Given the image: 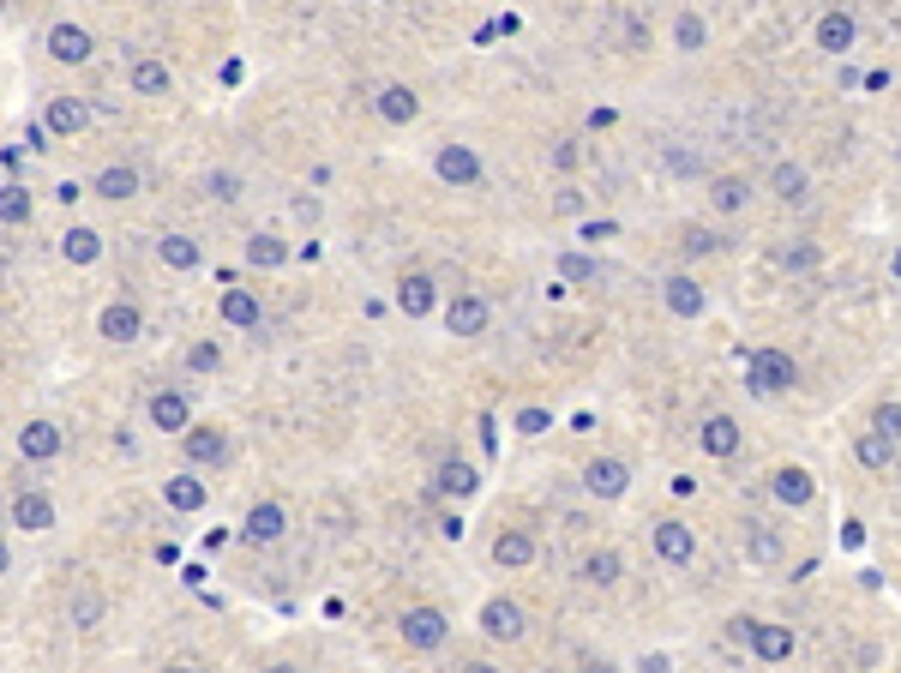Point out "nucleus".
<instances>
[{"instance_id":"b1692460","label":"nucleus","mask_w":901,"mask_h":673,"mask_svg":"<svg viewBox=\"0 0 901 673\" xmlns=\"http://www.w3.org/2000/svg\"><path fill=\"white\" fill-rule=\"evenodd\" d=\"M703 289L691 283V277H668V313L673 319H703Z\"/></svg>"},{"instance_id":"8fccbe9b","label":"nucleus","mask_w":901,"mask_h":673,"mask_svg":"<svg viewBox=\"0 0 901 673\" xmlns=\"http://www.w3.org/2000/svg\"><path fill=\"white\" fill-rule=\"evenodd\" d=\"M668 163L680 168V175H697V156H685V151H668Z\"/></svg>"},{"instance_id":"49530a36","label":"nucleus","mask_w":901,"mask_h":673,"mask_svg":"<svg viewBox=\"0 0 901 673\" xmlns=\"http://www.w3.org/2000/svg\"><path fill=\"white\" fill-rule=\"evenodd\" d=\"M721 246V234H709V229H685V253H715Z\"/></svg>"},{"instance_id":"72a5a7b5","label":"nucleus","mask_w":901,"mask_h":673,"mask_svg":"<svg viewBox=\"0 0 901 673\" xmlns=\"http://www.w3.org/2000/svg\"><path fill=\"white\" fill-rule=\"evenodd\" d=\"M61 253H66L73 265H90L97 253H103V234H97V229H66V234H61Z\"/></svg>"},{"instance_id":"c9c22d12","label":"nucleus","mask_w":901,"mask_h":673,"mask_svg":"<svg viewBox=\"0 0 901 673\" xmlns=\"http://www.w3.org/2000/svg\"><path fill=\"white\" fill-rule=\"evenodd\" d=\"M0 223H7V229H25L30 223V193L18 181H7V193H0Z\"/></svg>"},{"instance_id":"a878e982","label":"nucleus","mask_w":901,"mask_h":673,"mask_svg":"<svg viewBox=\"0 0 901 673\" xmlns=\"http://www.w3.org/2000/svg\"><path fill=\"white\" fill-rule=\"evenodd\" d=\"M156 259H163L168 271H199L205 253H199V241H187V234H163V241H156Z\"/></svg>"},{"instance_id":"5701e85b","label":"nucleus","mask_w":901,"mask_h":673,"mask_svg":"<svg viewBox=\"0 0 901 673\" xmlns=\"http://www.w3.org/2000/svg\"><path fill=\"white\" fill-rule=\"evenodd\" d=\"M168 91H175V73L163 61H151V54L132 61V97H168Z\"/></svg>"},{"instance_id":"dca6fc26","label":"nucleus","mask_w":901,"mask_h":673,"mask_svg":"<svg viewBox=\"0 0 901 673\" xmlns=\"http://www.w3.org/2000/svg\"><path fill=\"white\" fill-rule=\"evenodd\" d=\"M373 109H379V120H391V127H409V120L421 115V97H415L409 85H385V91L373 97Z\"/></svg>"},{"instance_id":"f03ea898","label":"nucleus","mask_w":901,"mask_h":673,"mask_svg":"<svg viewBox=\"0 0 901 673\" xmlns=\"http://www.w3.org/2000/svg\"><path fill=\"white\" fill-rule=\"evenodd\" d=\"M397 632H403V644H409V649H439L451 637V620L439 608H409L397 620Z\"/></svg>"},{"instance_id":"2eb2a0df","label":"nucleus","mask_w":901,"mask_h":673,"mask_svg":"<svg viewBox=\"0 0 901 673\" xmlns=\"http://www.w3.org/2000/svg\"><path fill=\"white\" fill-rule=\"evenodd\" d=\"M151 428L156 433H187V428H193V409H187V397H180V391H156V397H151Z\"/></svg>"},{"instance_id":"603ef678","label":"nucleus","mask_w":901,"mask_h":673,"mask_svg":"<svg viewBox=\"0 0 901 673\" xmlns=\"http://www.w3.org/2000/svg\"><path fill=\"white\" fill-rule=\"evenodd\" d=\"M163 673H199V668H193V661H168Z\"/></svg>"},{"instance_id":"6e6552de","label":"nucleus","mask_w":901,"mask_h":673,"mask_svg":"<svg viewBox=\"0 0 901 673\" xmlns=\"http://www.w3.org/2000/svg\"><path fill=\"white\" fill-rule=\"evenodd\" d=\"M180 452H187V464H223L229 457V433L211 421V428H187L180 433Z\"/></svg>"},{"instance_id":"864d4df0","label":"nucleus","mask_w":901,"mask_h":673,"mask_svg":"<svg viewBox=\"0 0 901 673\" xmlns=\"http://www.w3.org/2000/svg\"><path fill=\"white\" fill-rule=\"evenodd\" d=\"M265 673H301V668H295V661H270Z\"/></svg>"},{"instance_id":"7ed1b4c3","label":"nucleus","mask_w":901,"mask_h":673,"mask_svg":"<svg viewBox=\"0 0 901 673\" xmlns=\"http://www.w3.org/2000/svg\"><path fill=\"white\" fill-rule=\"evenodd\" d=\"M241 535H246V542H253V547H277V542H283V535H289V518H283V505H277V499H258L253 511H246Z\"/></svg>"},{"instance_id":"4be33fe9","label":"nucleus","mask_w":901,"mask_h":673,"mask_svg":"<svg viewBox=\"0 0 901 673\" xmlns=\"http://www.w3.org/2000/svg\"><path fill=\"white\" fill-rule=\"evenodd\" d=\"M433 487L451 493V499H469V493L481 487V475H475V464H464V457H445V464H439V475H433Z\"/></svg>"},{"instance_id":"4d7b16f0","label":"nucleus","mask_w":901,"mask_h":673,"mask_svg":"<svg viewBox=\"0 0 901 673\" xmlns=\"http://www.w3.org/2000/svg\"><path fill=\"white\" fill-rule=\"evenodd\" d=\"M589 673H613V668H607V661H601V668H589Z\"/></svg>"},{"instance_id":"c756f323","label":"nucleus","mask_w":901,"mask_h":673,"mask_svg":"<svg viewBox=\"0 0 901 673\" xmlns=\"http://www.w3.org/2000/svg\"><path fill=\"white\" fill-rule=\"evenodd\" d=\"M751 649H758V661H787L794 656V632H787V625H758V632H751Z\"/></svg>"},{"instance_id":"3c124183","label":"nucleus","mask_w":901,"mask_h":673,"mask_svg":"<svg viewBox=\"0 0 901 673\" xmlns=\"http://www.w3.org/2000/svg\"><path fill=\"white\" fill-rule=\"evenodd\" d=\"M637 673H673V668H668V656H644L637 661Z\"/></svg>"},{"instance_id":"7c9ffc66","label":"nucleus","mask_w":901,"mask_h":673,"mask_svg":"<svg viewBox=\"0 0 901 673\" xmlns=\"http://www.w3.org/2000/svg\"><path fill=\"white\" fill-rule=\"evenodd\" d=\"M397 307L409 313V319H427V313H433V283H427V277H403L397 283Z\"/></svg>"},{"instance_id":"c85d7f7f","label":"nucleus","mask_w":901,"mask_h":673,"mask_svg":"<svg viewBox=\"0 0 901 673\" xmlns=\"http://www.w3.org/2000/svg\"><path fill=\"white\" fill-rule=\"evenodd\" d=\"M853 457H860L865 469H889L896 464V440H889V433H860V440H853Z\"/></svg>"},{"instance_id":"4c0bfd02","label":"nucleus","mask_w":901,"mask_h":673,"mask_svg":"<svg viewBox=\"0 0 901 673\" xmlns=\"http://www.w3.org/2000/svg\"><path fill=\"white\" fill-rule=\"evenodd\" d=\"M583 583H595V589L619 583V554H613V547H601V554H589V559H583Z\"/></svg>"},{"instance_id":"9d476101","label":"nucleus","mask_w":901,"mask_h":673,"mask_svg":"<svg viewBox=\"0 0 901 673\" xmlns=\"http://www.w3.org/2000/svg\"><path fill=\"white\" fill-rule=\"evenodd\" d=\"M656 554L668 559V566H685V559L697 554V530H691V523H680V518L656 523Z\"/></svg>"},{"instance_id":"0eeeda50","label":"nucleus","mask_w":901,"mask_h":673,"mask_svg":"<svg viewBox=\"0 0 901 673\" xmlns=\"http://www.w3.org/2000/svg\"><path fill=\"white\" fill-rule=\"evenodd\" d=\"M487 319H493V307L481 295H457L445 307V331L451 336H481V331H487Z\"/></svg>"},{"instance_id":"ddd939ff","label":"nucleus","mask_w":901,"mask_h":673,"mask_svg":"<svg viewBox=\"0 0 901 673\" xmlns=\"http://www.w3.org/2000/svg\"><path fill=\"white\" fill-rule=\"evenodd\" d=\"M97 331H103L109 343H132V336L144 331V313L132 307V301H109V307H103V319H97Z\"/></svg>"},{"instance_id":"cd10ccee","label":"nucleus","mask_w":901,"mask_h":673,"mask_svg":"<svg viewBox=\"0 0 901 673\" xmlns=\"http://www.w3.org/2000/svg\"><path fill=\"white\" fill-rule=\"evenodd\" d=\"M746 559L751 566H775V559H782V535H775L770 523H746Z\"/></svg>"},{"instance_id":"f257e3e1","label":"nucleus","mask_w":901,"mask_h":673,"mask_svg":"<svg viewBox=\"0 0 901 673\" xmlns=\"http://www.w3.org/2000/svg\"><path fill=\"white\" fill-rule=\"evenodd\" d=\"M794 379H799L794 355H782V350H751V355H746V385L758 391V397H775V391H794Z\"/></svg>"},{"instance_id":"58836bf2","label":"nucleus","mask_w":901,"mask_h":673,"mask_svg":"<svg viewBox=\"0 0 901 673\" xmlns=\"http://www.w3.org/2000/svg\"><path fill=\"white\" fill-rule=\"evenodd\" d=\"M673 42H680V54H697L709 42V25L697 13H680V25H673Z\"/></svg>"},{"instance_id":"37998d69","label":"nucleus","mask_w":901,"mask_h":673,"mask_svg":"<svg viewBox=\"0 0 901 673\" xmlns=\"http://www.w3.org/2000/svg\"><path fill=\"white\" fill-rule=\"evenodd\" d=\"M211 199H223V205H234V199H241V181H234V175H229V168H217V175H211Z\"/></svg>"},{"instance_id":"4468645a","label":"nucleus","mask_w":901,"mask_h":673,"mask_svg":"<svg viewBox=\"0 0 901 673\" xmlns=\"http://www.w3.org/2000/svg\"><path fill=\"white\" fill-rule=\"evenodd\" d=\"M853 37H860V25H853V13H841V7H829V13L817 18V49L824 54H848Z\"/></svg>"},{"instance_id":"5fc2aeb1","label":"nucleus","mask_w":901,"mask_h":673,"mask_svg":"<svg viewBox=\"0 0 901 673\" xmlns=\"http://www.w3.org/2000/svg\"><path fill=\"white\" fill-rule=\"evenodd\" d=\"M889 277H896V283H901V246H896V253H889Z\"/></svg>"},{"instance_id":"aec40b11","label":"nucleus","mask_w":901,"mask_h":673,"mask_svg":"<svg viewBox=\"0 0 901 673\" xmlns=\"http://www.w3.org/2000/svg\"><path fill=\"white\" fill-rule=\"evenodd\" d=\"M529 559H535V535H523V530H499V535H493V566L523 571Z\"/></svg>"},{"instance_id":"a211bd4d","label":"nucleus","mask_w":901,"mask_h":673,"mask_svg":"<svg viewBox=\"0 0 901 673\" xmlns=\"http://www.w3.org/2000/svg\"><path fill=\"white\" fill-rule=\"evenodd\" d=\"M18 452H25L30 464H49V457L61 452V428H54V421H25V428H18Z\"/></svg>"},{"instance_id":"473e14b6","label":"nucleus","mask_w":901,"mask_h":673,"mask_svg":"<svg viewBox=\"0 0 901 673\" xmlns=\"http://www.w3.org/2000/svg\"><path fill=\"white\" fill-rule=\"evenodd\" d=\"M283 259H289V246L277 241V234H265V229H258L253 241H246V265H258V271H277Z\"/></svg>"},{"instance_id":"f3484780","label":"nucleus","mask_w":901,"mask_h":673,"mask_svg":"<svg viewBox=\"0 0 901 673\" xmlns=\"http://www.w3.org/2000/svg\"><path fill=\"white\" fill-rule=\"evenodd\" d=\"M697 445H703L709 457H734L739 452V421L734 415H709L703 428H697Z\"/></svg>"},{"instance_id":"412c9836","label":"nucleus","mask_w":901,"mask_h":673,"mask_svg":"<svg viewBox=\"0 0 901 673\" xmlns=\"http://www.w3.org/2000/svg\"><path fill=\"white\" fill-rule=\"evenodd\" d=\"M90 193H97V199H115V205H120V199L139 193V168H132V163H109L103 175L90 181Z\"/></svg>"},{"instance_id":"a19ab883","label":"nucleus","mask_w":901,"mask_h":673,"mask_svg":"<svg viewBox=\"0 0 901 673\" xmlns=\"http://www.w3.org/2000/svg\"><path fill=\"white\" fill-rule=\"evenodd\" d=\"M97 620H103V596H90V589H85V596H73V625H78V632H90Z\"/></svg>"},{"instance_id":"9b49d317","label":"nucleus","mask_w":901,"mask_h":673,"mask_svg":"<svg viewBox=\"0 0 901 673\" xmlns=\"http://www.w3.org/2000/svg\"><path fill=\"white\" fill-rule=\"evenodd\" d=\"M770 493H775L782 505H794V511H799V505H811V499H817V481H811L799 464H782V469L770 475Z\"/></svg>"},{"instance_id":"39448f33","label":"nucleus","mask_w":901,"mask_h":673,"mask_svg":"<svg viewBox=\"0 0 901 673\" xmlns=\"http://www.w3.org/2000/svg\"><path fill=\"white\" fill-rule=\"evenodd\" d=\"M433 168H439V181H451V187H481V156L469 144H439Z\"/></svg>"},{"instance_id":"f8f14e48","label":"nucleus","mask_w":901,"mask_h":673,"mask_svg":"<svg viewBox=\"0 0 901 673\" xmlns=\"http://www.w3.org/2000/svg\"><path fill=\"white\" fill-rule=\"evenodd\" d=\"M13 530H25V535L54 530V499L49 493H18L13 499Z\"/></svg>"},{"instance_id":"20e7f679","label":"nucleus","mask_w":901,"mask_h":673,"mask_svg":"<svg viewBox=\"0 0 901 673\" xmlns=\"http://www.w3.org/2000/svg\"><path fill=\"white\" fill-rule=\"evenodd\" d=\"M583 487H589L595 499H625L631 469L619 464V457H589V464H583Z\"/></svg>"},{"instance_id":"a18cd8bd","label":"nucleus","mask_w":901,"mask_h":673,"mask_svg":"<svg viewBox=\"0 0 901 673\" xmlns=\"http://www.w3.org/2000/svg\"><path fill=\"white\" fill-rule=\"evenodd\" d=\"M782 265H787V271H811V265H817V246H787Z\"/></svg>"},{"instance_id":"ea45409f","label":"nucleus","mask_w":901,"mask_h":673,"mask_svg":"<svg viewBox=\"0 0 901 673\" xmlns=\"http://www.w3.org/2000/svg\"><path fill=\"white\" fill-rule=\"evenodd\" d=\"M187 367H193V373H217V367H223V350L205 336V343H193V350H187Z\"/></svg>"},{"instance_id":"de8ad7c7","label":"nucleus","mask_w":901,"mask_h":673,"mask_svg":"<svg viewBox=\"0 0 901 673\" xmlns=\"http://www.w3.org/2000/svg\"><path fill=\"white\" fill-rule=\"evenodd\" d=\"M578 156H583V151H578L571 139H566V144H554V168H578Z\"/></svg>"},{"instance_id":"393cba45","label":"nucleus","mask_w":901,"mask_h":673,"mask_svg":"<svg viewBox=\"0 0 901 673\" xmlns=\"http://www.w3.org/2000/svg\"><path fill=\"white\" fill-rule=\"evenodd\" d=\"M163 499H168V511H205V481L199 475H168Z\"/></svg>"},{"instance_id":"423d86ee","label":"nucleus","mask_w":901,"mask_h":673,"mask_svg":"<svg viewBox=\"0 0 901 673\" xmlns=\"http://www.w3.org/2000/svg\"><path fill=\"white\" fill-rule=\"evenodd\" d=\"M481 632H487L493 644H517V637H523V608L505 601V596H493L487 608H481Z\"/></svg>"},{"instance_id":"e433bc0d","label":"nucleus","mask_w":901,"mask_h":673,"mask_svg":"<svg viewBox=\"0 0 901 673\" xmlns=\"http://www.w3.org/2000/svg\"><path fill=\"white\" fill-rule=\"evenodd\" d=\"M554 271H559V283H595V277H601V265H595L589 253H559Z\"/></svg>"},{"instance_id":"c03bdc74","label":"nucleus","mask_w":901,"mask_h":673,"mask_svg":"<svg viewBox=\"0 0 901 673\" xmlns=\"http://www.w3.org/2000/svg\"><path fill=\"white\" fill-rule=\"evenodd\" d=\"M547 428H554V415H547V409H523V415H517V433H529V440H535V433H547Z\"/></svg>"},{"instance_id":"1a4fd4ad","label":"nucleus","mask_w":901,"mask_h":673,"mask_svg":"<svg viewBox=\"0 0 901 673\" xmlns=\"http://www.w3.org/2000/svg\"><path fill=\"white\" fill-rule=\"evenodd\" d=\"M42 127H49L54 139H78V132L90 127V109L78 103V97H49V115H42Z\"/></svg>"},{"instance_id":"09e8293b","label":"nucleus","mask_w":901,"mask_h":673,"mask_svg":"<svg viewBox=\"0 0 901 673\" xmlns=\"http://www.w3.org/2000/svg\"><path fill=\"white\" fill-rule=\"evenodd\" d=\"M25 144L30 151H49V127H25Z\"/></svg>"},{"instance_id":"bb28decb","label":"nucleus","mask_w":901,"mask_h":673,"mask_svg":"<svg viewBox=\"0 0 901 673\" xmlns=\"http://www.w3.org/2000/svg\"><path fill=\"white\" fill-rule=\"evenodd\" d=\"M805 187H811V175L799 163H775L770 168V193L782 199V205H799V199H805Z\"/></svg>"},{"instance_id":"6ab92c4d","label":"nucleus","mask_w":901,"mask_h":673,"mask_svg":"<svg viewBox=\"0 0 901 673\" xmlns=\"http://www.w3.org/2000/svg\"><path fill=\"white\" fill-rule=\"evenodd\" d=\"M49 54H54L61 66H85V61H90V30L54 25V30H49Z\"/></svg>"},{"instance_id":"79ce46f5","label":"nucleus","mask_w":901,"mask_h":673,"mask_svg":"<svg viewBox=\"0 0 901 673\" xmlns=\"http://www.w3.org/2000/svg\"><path fill=\"white\" fill-rule=\"evenodd\" d=\"M872 428H877V433H889V440H901V403H877Z\"/></svg>"},{"instance_id":"f704fd0d","label":"nucleus","mask_w":901,"mask_h":673,"mask_svg":"<svg viewBox=\"0 0 901 673\" xmlns=\"http://www.w3.org/2000/svg\"><path fill=\"white\" fill-rule=\"evenodd\" d=\"M223 319L241 325V331L246 325H258V295L253 289H229V295H223Z\"/></svg>"},{"instance_id":"6e6d98bb","label":"nucleus","mask_w":901,"mask_h":673,"mask_svg":"<svg viewBox=\"0 0 901 673\" xmlns=\"http://www.w3.org/2000/svg\"><path fill=\"white\" fill-rule=\"evenodd\" d=\"M464 673H499V668H493V661H469Z\"/></svg>"},{"instance_id":"2f4dec72","label":"nucleus","mask_w":901,"mask_h":673,"mask_svg":"<svg viewBox=\"0 0 901 673\" xmlns=\"http://www.w3.org/2000/svg\"><path fill=\"white\" fill-rule=\"evenodd\" d=\"M746 199H751V187L739 181V175H721V181L709 187V205H715L721 217H734V211H746Z\"/></svg>"}]
</instances>
